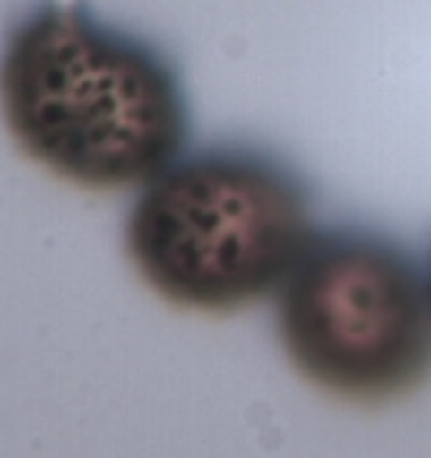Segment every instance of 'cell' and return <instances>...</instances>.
Instances as JSON below:
<instances>
[{
    "instance_id": "6da1fadb",
    "label": "cell",
    "mask_w": 431,
    "mask_h": 458,
    "mask_svg": "<svg viewBox=\"0 0 431 458\" xmlns=\"http://www.w3.org/2000/svg\"><path fill=\"white\" fill-rule=\"evenodd\" d=\"M0 113L33 161L90 189L146 183L189 138L171 59L82 0H41L8 31Z\"/></svg>"
},
{
    "instance_id": "7a4b0ae2",
    "label": "cell",
    "mask_w": 431,
    "mask_h": 458,
    "mask_svg": "<svg viewBox=\"0 0 431 458\" xmlns=\"http://www.w3.org/2000/svg\"><path fill=\"white\" fill-rule=\"evenodd\" d=\"M312 232V191L294 165L263 148L210 146L143 183L125 250L168 303L228 313L276 293Z\"/></svg>"
},
{
    "instance_id": "3957f363",
    "label": "cell",
    "mask_w": 431,
    "mask_h": 458,
    "mask_svg": "<svg viewBox=\"0 0 431 458\" xmlns=\"http://www.w3.org/2000/svg\"><path fill=\"white\" fill-rule=\"evenodd\" d=\"M276 295L283 352L316 387L385 403L431 375L427 273L393 237L365 227L312 232Z\"/></svg>"
},
{
    "instance_id": "277c9868",
    "label": "cell",
    "mask_w": 431,
    "mask_h": 458,
    "mask_svg": "<svg viewBox=\"0 0 431 458\" xmlns=\"http://www.w3.org/2000/svg\"><path fill=\"white\" fill-rule=\"evenodd\" d=\"M427 288H429V301H431V260H429V270H427Z\"/></svg>"
}]
</instances>
